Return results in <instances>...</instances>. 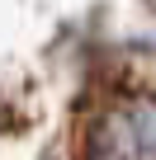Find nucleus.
Returning <instances> with one entry per match:
<instances>
[{"mask_svg":"<svg viewBox=\"0 0 156 160\" xmlns=\"http://www.w3.org/2000/svg\"><path fill=\"white\" fill-rule=\"evenodd\" d=\"M132 141H137V155H142V160H156V104H151V108L137 118Z\"/></svg>","mask_w":156,"mask_h":160,"instance_id":"1","label":"nucleus"}]
</instances>
